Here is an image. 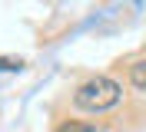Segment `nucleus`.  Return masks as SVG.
I'll use <instances>...</instances> for the list:
<instances>
[{"instance_id": "f257e3e1", "label": "nucleus", "mask_w": 146, "mask_h": 132, "mask_svg": "<svg viewBox=\"0 0 146 132\" xmlns=\"http://www.w3.org/2000/svg\"><path fill=\"white\" fill-rule=\"evenodd\" d=\"M119 99H123V86L110 76H90L73 93V106L83 112H106V109L119 106Z\"/></svg>"}, {"instance_id": "f03ea898", "label": "nucleus", "mask_w": 146, "mask_h": 132, "mask_svg": "<svg viewBox=\"0 0 146 132\" xmlns=\"http://www.w3.org/2000/svg\"><path fill=\"white\" fill-rule=\"evenodd\" d=\"M129 83L146 93V60H139V63H133V66H129Z\"/></svg>"}, {"instance_id": "7ed1b4c3", "label": "nucleus", "mask_w": 146, "mask_h": 132, "mask_svg": "<svg viewBox=\"0 0 146 132\" xmlns=\"http://www.w3.org/2000/svg\"><path fill=\"white\" fill-rule=\"evenodd\" d=\"M53 132H100L96 125H90V122H76V119H66V122H60Z\"/></svg>"}, {"instance_id": "20e7f679", "label": "nucleus", "mask_w": 146, "mask_h": 132, "mask_svg": "<svg viewBox=\"0 0 146 132\" xmlns=\"http://www.w3.org/2000/svg\"><path fill=\"white\" fill-rule=\"evenodd\" d=\"M0 70H23V60H13V56H0Z\"/></svg>"}]
</instances>
